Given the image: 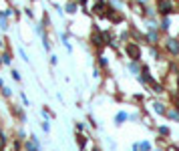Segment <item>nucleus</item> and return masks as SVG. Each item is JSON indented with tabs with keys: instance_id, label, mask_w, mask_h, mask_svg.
I'll list each match as a JSON object with an SVG mask.
<instances>
[{
	"instance_id": "nucleus-1",
	"label": "nucleus",
	"mask_w": 179,
	"mask_h": 151,
	"mask_svg": "<svg viewBox=\"0 0 179 151\" xmlns=\"http://www.w3.org/2000/svg\"><path fill=\"white\" fill-rule=\"evenodd\" d=\"M127 54H129L133 60H137L141 57V49H139L137 45H133V42H129V45H127Z\"/></svg>"
},
{
	"instance_id": "nucleus-2",
	"label": "nucleus",
	"mask_w": 179,
	"mask_h": 151,
	"mask_svg": "<svg viewBox=\"0 0 179 151\" xmlns=\"http://www.w3.org/2000/svg\"><path fill=\"white\" fill-rule=\"evenodd\" d=\"M171 10H173V6H171V2H169V0H159V14L167 16Z\"/></svg>"
},
{
	"instance_id": "nucleus-3",
	"label": "nucleus",
	"mask_w": 179,
	"mask_h": 151,
	"mask_svg": "<svg viewBox=\"0 0 179 151\" xmlns=\"http://www.w3.org/2000/svg\"><path fill=\"white\" fill-rule=\"evenodd\" d=\"M167 50L171 54H179V40H175V38H169L167 40Z\"/></svg>"
},
{
	"instance_id": "nucleus-4",
	"label": "nucleus",
	"mask_w": 179,
	"mask_h": 151,
	"mask_svg": "<svg viewBox=\"0 0 179 151\" xmlns=\"http://www.w3.org/2000/svg\"><path fill=\"white\" fill-rule=\"evenodd\" d=\"M26 149L28 151H38V143H36V137H32L30 141L26 143Z\"/></svg>"
},
{
	"instance_id": "nucleus-5",
	"label": "nucleus",
	"mask_w": 179,
	"mask_h": 151,
	"mask_svg": "<svg viewBox=\"0 0 179 151\" xmlns=\"http://www.w3.org/2000/svg\"><path fill=\"white\" fill-rule=\"evenodd\" d=\"M93 45H95V46H103L105 45L103 36H101V34H95V36H93Z\"/></svg>"
},
{
	"instance_id": "nucleus-6",
	"label": "nucleus",
	"mask_w": 179,
	"mask_h": 151,
	"mask_svg": "<svg viewBox=\"0 0 179 151\" xmlns=\"http://www.w3.org/2000/svg\"><path fill=\"white\" fill-rule=\"evenodd\" d=\"M153 107H155V113H159V115L165 113V107L161 105V103H153Z\"/></svg>"
},
{
	"instance_id": "nucleus-7",
	"label": "nucleus",
	"mask_w": 179,
	"mask_h": 151,
	"mask_svg": "<svg viewBox=\"0 0 179 151\" xmlns=\"http://www.w3.org/2000/svg\"><path fill=\"white\" fill-rule=\"evenodd\" d=\"M161 30H167L169 28V18L167 16H163V20H161V26H159Z\"/></svg>"
},
{
	"instance_id": "nucleus-8",
	"label": "nucleus",
	"mask_w": 179,
	"mask_h": 151,
	"mask_svg": "<svg viewBox=\"0 0 179 151\" xmlns=\"http://www.w3.org/2000/svg\"><path fill=\"white\" fill-rule=\"evenodd\" d=\"M139 151H151V143H147V141H143V143L139 145Z\"/></svg>"
},
{
	"instance_id": "nucleus-9",
	"label": "nucleus",
	"mask_w": 179,
	"mask_h": 151,
	"mask_svg": "<svg viewBox=\"0 0 179 151\" xmlns=\"http://www.w3.org/2000/svg\"><path fill=\"white\" fill-rule=\"evenodd\" d=\"M129 71H131V73H135V75L139 73V67H137V63H135V60H133V63L129 64Z\"/></svg>"
},
{
	"instance_id": "nucleus-10",
	"label": "nucleus",
	"mask_w": 179,
	"mask_h": 151,
	"mask_svg": "<svg viewBox=\"0 0 179 151\" xmlns=\"http://www.w3.org/2000/svg\"><path fill=\"white\" fill-rule=\"evenodd\" d=\"M67 12H71V14H72V12H76V4H69V6H67Z\"/></svg>"
},
{
	"instance_id": "nucleus-11",
	"label": "nucleus",
	"mask_w": 179,
	"mask_h": 151,
	"mask_svg": "<svg viewBox=\"0 0 179 151\" xmlns=\"http://www.w3.org/2000/svg\"><path fill=\"white\" fill-rule=\"evenodd\" d=\"M125 119H127V113H119L117 115V123H123Z\"/></svg>"
},
{
	"instance_id": "nucleus-12",
	"label": "nucleus",
	"mask_w": 179,
	"mask_h": 151,
	"mask_svg": "<svg viewBox=\"0 0 179 151\" xmlns=\"http://www.w3.org/2000/svg\"><path fill=\"white\" fill-rule=\"evenodd\" d=\"M169 117H171V119H179V111H171V113H169Z\"/></svg>"
},
{
	"instance_id": "nucleus-13",
	"label": "nucleus",
	"mask_w": 179,
	"mask_h": 151,
	"mask_svg": "<svg viewBox=\"0 0 179 151\" xmlns=\"http://www.w3.org/2000/svg\"><path fill=\"white\" fill-rule=\"evenodd\" d=\"M159 133H161V135H169V129H167V127H161Z\"/></svg>"
},
{
	"instance_id": "nucleus-14",
	"label": "nucleus",
	"mask_w": 179,
	"mask_h": 151,
	"mask_svg": "<svg viewBox=\"0 0 179 151\" xmlns=\"http://www.w3.org/2000/svg\"><path fill=\"white\" fill-rule=\"evenodd\" d=\"M85 143H87V141H85V137H79V147H80V149L85 147Z\"/></svg>"
},
{
	"instance_id": "nucleus-15",
	"label": "nucleus",
	"mask_w": 179,
	"mask_h": 151,
	"mask_svg": "<svg viewBox=\"0 0 179 151\" xmlns=\"http://www.w3.org/2000/svg\"><path fill=\"white\" fill-rule=\"evenodd\" d=\"M2 147H4V137L0 135V149H2Z\"/></svg>"
},
{
	"instance_id": "nucleus-16",
	"label": "nucleus",
	"mask_w": 179,
	"mask_h": 151,
	"mask_svg": "<svg viewBox=\"0 0 179 151\" xmlns=\"http://www.w3.org/2000/svg\"><path fill=\"white\" fill-rule=\"evenodd\" d=\"M79 2H80V4H85V2H87V0H79Z\"/></svg>"
},
{
	"instance_id": "nucleus-17",
	"label": "nucleus",
	"mask_w": 179,
	"mask_h": 151,
	"mask_svg": "<svg viewBox=\"0 0 179 151\" xmlns=\"http://www.w3.org/2000/svg\"><path fill=\"white\" fill-rule=\"evenodd\" d=\"M139 2H149V0H139Z\"/></svg>"
}]
</instances>
